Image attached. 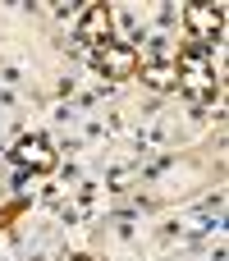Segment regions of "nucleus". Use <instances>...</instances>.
Segmentation results:
<instances>
[{
  "label": "nucleus",
  "mask_w": 229,
  "mask_h": 261,
  "mask_svg": "<svg viewBox=\"0 0 229 261\" xmlns=\"http://www.w3.org/2000/svg\"><path fill=\"white\" fill-rule=\"evenodd\" d=\"M18 211H23V202H14V206H5V211H0V229H5V220H14Z\"/></svg>",
  "instance_id": "nucleus-7"
},
{
  "label": "nucleus",
  "mask_w": 229,
  "mask_h": 261,
  "mask_svg": "<svg viewBox=\"0 0 229 261\" xmlns=\"http://www.w3.org/2000/svg\"><path fill=\"white\" fill-rule=\"evenodd\" d=\"M14 165L18 170H32V174H50L55 165H60V156H55V147L41 138V133H23L18 142H14Z\"/></svg>",
  "instance_id": "nucleus-3"
},
{
  "label": "nucleus",
  "mask_w": 229,
  "mask_h": 261,
  "mask_svg": "<svg viewBox=\"0 0 229 261\" xmlns=\"http://www.w3.org/2000/svg\"><path fill=\"white\" fill-rule=\"evenodd\" d=\"M142 78H147V87H156V92H170L179 78H174V60L170 64H142Z\"/></svg>",
  "instance_id": "nucleus-6"
},
{
  "label": "nucleus",
  "mask_w": 229,
  "mask_h": 261,
  "mask_svg": "<svg viewBox=\"0 0 229 261\" xmlns=\"http://www.w3.org/2000/svg\"><path fill=\"white\" fill-rule=\"evenodd\" d=\"M174 87L193 101V106H211L216 96H220V78H216V69H211V60H207V46H197V41H188L184 50H179V60H174Z\"/></svg>",
  "instance_id": "nucleus-1"
},
{
  "label": "nucleus",
  "mask_w": 229,
  "mask_h": 261,
  "mask_svg": "<svg viewBox=\"0 0 229 261\" xmlns=\"http://www.w3.org/2000/svg\"><path fill=\"white\" fill-rule=\"evenodd\" d=\"M69 261H92V257H69Z\"/></svg>",
  "instance_id": "nucleus-8"
},
{
  "label": "nucleus",
  "mask_w": 229,
  "mask_h": 261,
  "mask_svg": "<svg viewBox=\"0 0 229 261\" xmlns=\"http://www.w3.org/2000/svg\"><path fill=\"white\" fill-rule=\"evenodd\" d=\"M184 28L197 46H211L225 32V9L220 5H184Z\"/></svg>",
  "instance_id": "nucleus-4"
},
{
  "label": "nucleus",
  "mask_w": 229,
  "mask_h": 261,
  "mask_svg": "<svg viewBox=\"0 0 229 261\" xmlns=\"http://www.w3.org/2000/svg\"><path fill=\"white\" fill-rule=\"evenodd\" d=\"M73 41H78L83 55L96 50V46H106V41H110V9H106V5H92V9L83 14V23H78Z\"/></svg>",
  "instance_id": "nucleus-5"
},
{
  "label": "nucleus",
  "mask_w": 229,
  "mask_h": 261,
  "mask_svg": "<svg viewBox=\"0 0 229 261\" xmlns=\"http://www.w3.org/2000/svg\"><path fill=\"white\" fill-rule=\"evenodd\" d=\"M87 60H92V69L106 73V78H133L138 64H142V55H138L133 46H124V41H106V46L87 50Z\"/></svg>",
  "instance_id": "nucleus-2"
}]
</instances>
